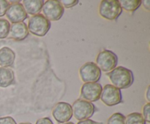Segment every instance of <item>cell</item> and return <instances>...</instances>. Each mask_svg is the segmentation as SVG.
I'll list each match as a JSON object with an SVG mask.
<instances>
[{
  "label": "cell",
  "mask_w": 150,
  "mask_h": 124,
  "mask_svg": "<svg viewBox=\"0 0 150 124\" xmlns=\"http://www.w3.org/2000/svg\"><path fill=\"white\" fill-rule=\"evenodd\" d=\"M71 106L73 115L78 120L89 119L95 112V105L84 99H77Z\"/></svg>",
  "instance_id": "4"
},
{
  "label": "cell",
  "mask_w": 150,
  "mask_h": 124,
  "mask_svg": "<svg viewBox=\"0 0 150 124\" xmlns=\"http://www.w3.org/2000/svg\"><path fill=\"white\" fill-rule=\"evenodd\" d=\"M19 124H32L31 123H21Z\"/></svg>",
  "instance_id": "29"
},
{
  "label": "cell",
  "mask_w": 150,
  "mask_h": 124,
  "mask_svg": "<svg viewBox=\"0 0 150 124\" xmlns=\"http://www.w3.org/2000/svg\"><path fill=\"white\" fill-rule=\"evenodd\" d=\"M62 124H74V123H73V122H66V123H62Z\"/></svg>",
  "instance_id": "28"
},
{
  "label": "cell",
  "mask_w": 150,
  "mask_h": 124,
  "mask_svg": "<svg viewBox=\"0 0 150 124\" xmlns=\"http://www.w3.org/2000/svg\"><path fill=\"white\" fill-rule=\"evenodd\" d=\"M142 4H143L144 7L146 10L149 11L150 10V7H149L150 1H149V0H144V1H142Z\"/></svg>",
  "instance_id": "26"
},
{
  "label": "cell",
  "mask_w": 150,
  "mask_h": 124,
  "mask_svg": "<svg viewBox=\"0 0 150 124\" xmlns=\"http://www.w3.org/2000/svg\"><path fill=\"white\" fill-rule=\"evenodd\" d=\"M113 85L119 89H126L133 85L134 81L133 71L124 67H116L107 74Z\"/></svg>",
  "instance_id": "1"
},
{
  "label": "cell",
  "mask_w": 150,
  "mask_h": 124,
  "mask_svg": "<svg viewBox=\"0 0 150 124\" xmlns=\"http://www.w3.org/2000/svg\"><path fill=\"white\" fill-rule=\"evenodd\" d=\"M35 124H54V123L49 118L46 117V118H42L38 119Z\"/></svg>",
  "instance_id": "24"
},
{
  "label": "cell",
  "mask_w": 150,
  "mask_h": 124,
  "mask_svg": "<svg viewBox=\"0 0 150 124\" xmlns=\"http://www.w3.org/2000/svg\"><path fill=\"white\" fill-rule=\"evenodd\" d=\"M82 81L86 83H98L101 77V70L94 62H86L79 69Z\"/></svg>",
  "instance_id": "8"
},
{
  "label": "cell",
  "mask_w": 150,
  "mask_h": 124,
  "mask_svg": "<svg viewBox=\"0 0 150 124\" xmlns=\"http://www.w3.org/2000/svg\"><path fill=\"white\" fill-rule=\"evenodd\" d=\"M0 124H17V123L12 117L7 116L0 118Z\"/></svg>",
  "instance_id": "23"
},
{
  "label": "cell",
  "mask_w": 150,
  "mask_h": 124,
  "mask_svg": "<svg viewBox=\"0 0 150 124\" xmlns=\"http://www.w3.org/2000/svg\"><path fill=\"white\" fill-rule=\"evenodd\" d=\"M42 13L45 18L51 21L60 20L64 15V8L58 0H48L43 4Z\"/></svg>",
  "instance_id": "6"
},
{
  "label": "cell",
  "mask_w": 150,
  "mask_h": 124,
  "mask_svg": "<svg viewBox=\"0 0 150 124\" xmlns=\"http://www.w3.org/2000/svg\"><path fill=\"white\" fill-rule=\"evenodd\" d=\"M103 87L98 83H86L81 89V96L89 102H97L100 98Z\"/></svg>",
  "instance_id": "9"
},
{
  "label": "cell",
  "mask_w": 150,
  "mask_h": 124,
  "mask_svg": "<svg viewBox=\"0 0 150 124\" xmlns=\"http://www.w3.org/2000/svg\"><path fill=\"white\" fill-rule=\"evenodd\" d=\"M28 30L32 34L38 36H44L51 27V22L42 14L32 15L28 23Z\"/></svg>",
  "instance_id": "2"
},
{
  "label": "cell",
  "mask_w": 150,
  "mask_h": 124,
  "mask_svg": "<svg viewBox=\"0 0 150 124\" xmlns=\"http://www.w3.org/2000/svg\"><path fill=\"white\" fill-rule=\"evenodd\" d=\"M119 1L122 9H124L128 12L136 11L142 5L141 0H121Z\"/></svg>",
  "instance_id": "16"
},
{
  "label": "cell",
  "mask_w": 150,
  "mask_h": 124,
  "mask_svg": "<svg viewBox=\"0 0 150 124\" xmlns=\"http://www.w3.org/2000/svg\"><path fill=\"white\" fill-rule=\"evenodd\" d=\"M150 86L149 85L146 88V100L148 101V102H150Z\"/></svg>",
  "instance_id": "27"
},
{
  "label": "cell",
  "mask_w": 150,
  "mask_h": 124,
  "mask_svg": "<svg viewBox=\"0 0 150 124\" xmlns=\"http://www.w3.org/2000/svg\"><path fill=\"white\" fill-rule=\"evenodd\" d=\"M77 124H103V123L96 122V121H94L90 119H86L83 120H80L79 122H78Z\"/></svg>",
  "instance_id": "25"
},
{
  "label": "cell",
  "mask_w": 150,
  "mask_h": 124,
  "mask_svg": "<svg viewBox=\"0 0 150 124\" xmlns=\"http://www.w3.org/2000/svg\"><path fill=\"white\" fill-rule=\"evenodd\" d=\"M100 99L107 106H115L122 102L121 90L111 84L105 85L103 88Z\"/></svg>",
  "instance_id": "7"
},
{
  "label": "cell",
  "mask_w": 150,
  "mask_h": 124,
  "mask_svg": "<svg viewBox=\"0 0 150 124\" xmlns=\"http://www.w3.org/2000/svg\"><path fill=\"white\" fill-rule=\"evenodd\" d=\"M125 124H146L144 118L139 112H133L125 118Z\"/></svg>",
  "instance_id": "17"
},
{
  "label": "cell",
  "mask_w": 150,
  "mask_h": 124,
  "mask_svg": "<svg viewBox=\"0 0 150 124\" xmlns=\"http://www.w3.org/2000/svg\"><path fill=\"white\" fill-rule=\"evenodd\" d=\"M29 35L27 25L24 22L13 23L10 25V36L16 41H21L26 39Z\"/></svg>",
  "instance_id": "12"
},
{
  "label": "cell",
  "mask_w": 150,
  "mask_h": 124,
  "mask_svg": "<svg viewBox=\"0 0 150 124\" xmlns=\"http://www.w3.org/2000/svg\"><path fill=\"white\" fill-rule=\"evenodd\" d=\"M43 4L44 1L42 0H24L22 5L27 14L35 15L39 14L42 10Z\"/></svg>",
  "instance_id": "15"
},
{
  "label": "cell",
  "mask_w": 150,
  "mask_h": 124,
  "mask_svg": "<svg viewBox=\"0 0 150 124\" xmlns=\"http://www.w3.org/2000/svg\"><path fill=\"white\" fill-rule=\"evenodd\" d=\"M60 2L62 4L64 8V7L65 8H71V7L77 5L79 1L78 0H62V1H60Z\"/></svg>",
  "instance_id": "22"
},
{
  "label": "cell",
  "mask_w": 150,
  "mask_h": 124,
  "mask_svg": "<svg viewBox=\"0 0 150 124\" xmlns=\"http://www.w3.org/2000/svg\"><path fill=\"white\" fill-rule=\"evenodd\" d=\"M10 24L7 19L0 18V39H5L10 33Z\"/></svg>",
  "instance_id": "18"
},
{
  "label": "cell",
  "mask_w": 150,
  "mask_h": 124,
  "mask_svg": "<svg viewBox=\"0 0 150 124\" xmlns=\"http://www.w3.org/2000/svg\"><path fill=\"white\" fill-rule=\"evenodd\" d=\"M122 13V9L117 0H103L99 6V13L103 18L116 20Z\"/></svg>",
  "instance_id": "3"
},
{
  "label": "cell",
  "mask_w": 150,
  "mask_h": 124,
  "mask_svg": "<svg viewBox=\"0 0 150 124\" xmlns=\"http://www.w3.org/2000/svg\"><path fill=\"white\" fill-rule=\"evenodd\" d=\"M125 118L123 114L116 112L108 118L107 124H125Z\"/></svg>",
  "instance_id": "19"
},
{
  "label": "cell",
  "mask_w": 150,
  "mask_h": 124,
  "mask_svg": "<svg viewBox=\"0 0 150 124\" xmlns=\"http://www.w3.org/2000/svg\"><path fill=\"white\" fill-rule=\"evenodd\" d=\"M14 71L10 67H0V87L7 88L15 84Z\"/></svg>",
  "instance_id": "13"
},
{
  "label": "cell",
  "mask_w": 150,
  "mask_h": 124,
  "mask_svg": "<svg viewBox=\"0 0 150 124\" xmlns=\"http://www.w3.org/2000/svg\"><path fill=\"white\" fill-rule=\"evenodd\" d=\"M95 64L101 71L108 72L117 67L118 64V57L115 53L111 50H104L98 53Z\"/></svg>",
  "instance_id": "5"
},
{
  "label": "cell",
  "mask_w": 150,
  "mask_h": 124,
  "mask_svg": "<svg viewBox=\"0 0 150 124\" xmlns=\"http://www.w3.org/2000/svg\"><path fill=\"white\" fill-rule=\"evenodd\" d=\"M10 6V3L6 0H0V17H2L6 14L7 9Z\"/></svg>",
  "instance_id": "21"
},
{
  "label": "cell",
  "mask_w": 150,
  "mask_h": 124,
  "mask_svg": "<svg viewBox=\"0 0 150 124\" xmlns=\"http://www.w3.org/2000/svg\"><path fill=\"white\" fill-rule=\"evenodd\" d=\"M150 104L149 102H148L147 104L144 105L143 106V109H142V116L144 118L145 121L147 123H150Z\"/></svg>",
  "instance_id": "20"
},
{
  "label": "cell",
  "mask_w": 150,
  "mask_h": 124,
  "mask_svg": "<svg viewBox=\"0 0 150 124\" xmlns=\"http://www.w3.org/2000/svg\"><path fill=\"white\" fill-rule=\"evenodd\" d=\"M52 115L59 123L68 122L73 117L71 105L67 102H59L53 109Z\"/></svg>",
  "instance_id": "10"
},
{
  "label": "cell",
  "mask_w": 150,
  "mask_h": 124,
  "mask_svg": "<svg viewBox=\"0 0 150 124\" xmlns=\"http://www.w3.org/2000/svg\"><path fill=\"white\" fill-rule=\"evenodd\" d=\"M5 15L7 19L13 23L23 22L28 18V14L20 2H15L10 4Z\"/></svg>",
  "instance_id": "11"
},
{
  "label": "cell",
  "mask_w": 150,
  "mask_h": 124,
  "mask_svg": "<svg viewBox=\"0 0 150 124\" xmlns=\"http://www.w3.org/2000/svg\"><path fill=\"white\" fill-rule=\"evenodd\" d=\"M16 53L11 48L4 47L0 49V66L1 67H10L14 63Z\"/></svg>",
  "instance_id": "14"
}]
</instances>
